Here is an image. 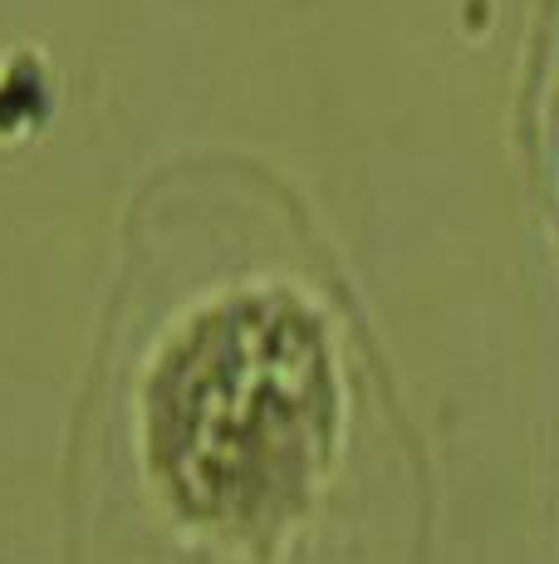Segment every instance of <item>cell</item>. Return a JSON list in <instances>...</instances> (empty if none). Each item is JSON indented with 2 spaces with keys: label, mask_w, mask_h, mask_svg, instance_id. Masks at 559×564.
I'll return each mask as SVG.
<instances>
[{
  "label": "cell",
  "mask_w": 559,
  "mask_h": 564,
  "mask_svg": "<svg viewBox=\"0 0 559 564\" xmlns=\"http://www.w3.org/2000/svg\"><path fill=\"white\" fill-rule=\"evenodd\" d=\"M167 305L103 354L74 564H417L413 466L349 314L305 270Z\"/></svg>",
  "instance_id": "obj_1"
},
{
  "label": "cell",
  "mask_w": 559,
  "mask_h": 564,
  "mask_svg": "<svg viewBox=\"0 0 559 564\" xmlns=\"http://www.w3.org/2000/svg\"><path fill=\"white\" fill-rule=\"evenodd\" d=\"M45 69L30 59V50H10L0 59V138H25L45 118Z\"/></svg>",
  "instance_id": "obj_2"
}]
</instances>
